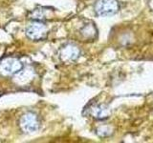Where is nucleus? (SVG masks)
<instances>
[{
    "mask_svg": "<svg viewBox=\"0 0 153 143\" xmlns=\"http://www.w3.org/2000/svg\"><path fill=\"white\" fill-rule=\"evenodd\" d=\"M95 9L99 15H111L118 12L119 4L117 0H99Z\"/></svg>",
    "mask_w": 153,
    "mask_h": 143,
    "instance_id": "f257e3e1",
    "label": "nucleus"
},
{
    "mask_svg": "<svg viewBox=\"0 0 153 143\" xmlns=\"http://www.w3.org/2000/svg\"><path fill=\"white\" fill-rule=\"evenodd\" d=\"M91 114L92 116L98 119H103L106 118L108 116V112L107 109L105 108L102 105H98V106H95L91 109Z\"/></svg>",
    "mask_w": 153,
    "mask_h": 143,
    "instance_id": "423d86ee",
    "label": "nucleus"
},
{
    "mask_svg": "<svg viewBox=\"0 0 153 143\" xmlns=\"http://www.w3.org/2000/svg\"><path fill=\"white\" fill-rule=\"evenodd\" d=\"M82 33L86 37H93L96 35V29L93 25L89 24L82 29Z\"/></svg>",
    "mask_w": 153,
    "mask_h": 143,
    "instance_id": "0eeeda50",
    "label": "nucleus"
},
{
    "mask_svg": "<svg viewBox=\"0 0 153 143\" xmlns=\"http://www.w3.org/2000/svg\"><path fill=\"white\" fill-rule=\"evenodd\" d=\"M20 126L24 132L33 133L38 130L39 122H38L37 116L33 113H27L20 119Z\"/></svg>",
    "mask_w": 153,
    "mask_h": 143,
    "instance_id": "f03ea898",
    "label": "nucleus"
},
{
    "mask_svg": "<svg viewBox=\"0 0 153 143\" xmlns=\"http://www.w3.org/2000/svg\"><path fill=\"white\" fill-rule=\"evenodd\" d=\"M79 55V50L76 46L69 44L65 46L60 52V58L64 62L75 61Z\"/></svg>",
    "mask_w": 153,
    "mask_h": 143,
    "instance_id": "39448f33",
    "label": "nucleus"
},
{
    "mask_svg": "<svg viewBox=\"0 0 153 143\" xmlns=\"http://www.w3.org/2000/svg\"><path fill=\"white\" fill-rule=\"evenodd\" d=\"M27 36L32 40H41L47 35V28L41 23H33L26 30Z\"/></svg>",
    "mask_w": 153,
    "mask_h": 143,
    "instance_id": "7ed1b4c3",
    "label": "nucleus"
},
{
    "mask_svg": "<svg viewBox=\"0 0 153 143\" xmlns=\"http://www.w3.org/2000/svg\"><path fill=\"white\" fill-rule=\"evenodd\" d=\"M22 63L16 58H7L0 64V70L6 74H13L22 69Z\"/></svg>",
    "mask_w": 153,
    "mask_h": 143,
    "instance_id": "20e7f679",
    "label": "nucleus"
}]
</instances>
